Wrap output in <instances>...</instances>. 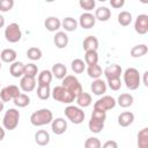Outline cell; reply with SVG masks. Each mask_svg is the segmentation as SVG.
Returning a JSON list of instances; mask_svg holds the SVG:
<instances>
[{"mask_svg":"<svg viewBox=\"0 0 148 148\" xmlns=\"http://www.w3.org/2000/svg\"><path fill=\"white\" fill-rule=\"evenodd\" d=\"M62 87H65L67 90H69L73 95L77 96L79 94H81L83 91L82 86L80 83V81L74 76V75H66L62 79Z\"/></svg>","mask_w":148,"mask_h":148,"instance_id":"obj_7","label":"cell"},{"mask_svg":"<svg viewBox=\"0 0 148 148\" xmlns=\"http://www.w3.org/2000/svg\"><path fill=\"white\" fill-rule=\"evenodd\" d=\"M52 79H53V75L51 71L44 69L38 74V79H37L38 86H50V83L52 82Z\"/></svg>","mask_w":148,"mask_h":148,"instance_id":"obj_26","label":"cell"},{"mask_svg":"<svg viewBox=\"0 0 148 148\" xmlns=\"http://www.w3.org/2000/svg\"><path fill=\"white\" fill-rule=\"evenodd\" d=\"M14 7V0H0V12H9Z\"/></svg>","mask_w":148,"mask_h":148,"instance_id":"obj_42","label":"cell"},{"mask_svg":"<svg viewBox=\"0 0 148 148\" xmlns=\"http://www.w3.org/2000/svg\"><path fill=\"white\" fill-rule=\"evenodd\" d=\"M20 120V112L16 109H8L5 112L3 119H2V125L5 130L13 131L17 127Z\"/></svg>","mask_w":148,"mask_h":148,"instance_id":"obj_5","label":"cell"},{"mask_svg":"<svg viewBox=\"0 0 148 148\" xmlns=\"http://www.w3.org/2000/svg\"><path fill=\"white\" fill-rule=\"evenodd\" d=\"M9 73L13 77H22L24 73V64L21 61H14L9 66Z\"/></svg>","mask_w":148,"mask_h":148,"instance_id":"obj_20","label":"cell"},{"mask_svg":"<svg viewBox=\"0 0 148 148\" xmlns=\"http://www.w3.org/2000/svg\"><path fill=\"white\" fill-rule=\"evenodd\" d=\"M116 102H117V104H118L119 106H121V108H128V106H131V105L133 104L134 98H133V96H132L131 94L124 92V94H120V95H119V97H118V99H117Z\"/></svg>","mask_w":148,"mask_h":148,"instance_id":"obj_28","label":"cell"},{"mask_svg":"<svg viewBox=\"0 0 148 148\" xmlns=\"http://www.w3.org/2000/svg\"><path fill=\"white\" fill-rule=\"evenodd\" d=\"M121 73H123V69H121L120 65H117V64H112L104 69V75H105L106 80L118 79V77H120Z\"/></svg>","mask_w":148,"mask_h":148,"instance_id":"obj_15","label":"cell"},{"mask_svg":"<svg viewBox=\"0 0 148 148\" xmlns=\"http://www.w3.org/2000/svg\"><path fill=\"white\" fill-rule=\"evenodd\" d=\"M5 38L9 43H17L22 38V31L17 23L13 22L5 29Z\"/></svg>","mask_w":148,"mask_h":148,"instance_id":"obj_8","label":"cell"},{"mask_svg":"<svg viewBox=\"0 0 148 148\" xmlns=\"http://www.w3.org/2000/svg\"><path fill=\"white\" fill-rule=\"evenodd\" d=\"M79 5L82 9H84V10H87V13H89L90 10H92L95 8L96 2H95V0H80Z\"/></svg>","mask_w":148,"mask_h":148,"instance_id":"obj_41","label":"cell"},{"mask_svg":"<svg viewBox=\"0 0 148 148\" xmlns=\"http://www.w3.org/2000/svg\"><path fill=\"white\" fill-rule=\"evenodd\" d=\"M2 110H3V102L0 99V112H1Z\"/></svg>","mask_w":148,"mask_h":148,"instance_id":"obj_49","label":"cell"},{"mask_svg":"<svg viewBox=\"0 0 148 148\" xmlns=\"http://www.w3.org/2000/svg\"><path fill=\"white\" fill-rule=\"evenodd\" d=\"M5 135H6V132H5V128L0 126V141H2V140H3V138H5Z\"/></svg>","mask_w":148,"mask_h":148,"instance_id":"obj_46","label":"cell"},{"mask_svg":"<svg viewBox=\"0 0 148 148\" xmlns=\"http://www.w3.org/2000/svg\"><path fill=\"white\" fill-rule=\"evenodd\" d=\"M118 23L120 24V25H123V27H127V25H130L131 24V22H132V14L130 13V12H127V10H123V12H120L119 14H118Z\"/></svg>","mask_w":148,"mask_h":148,"instance_id":"obj_33","label":"cell"},{"mask_svg":"<svg viewBox=\"0 0 148 148\" xmlns=\"http://www.w3.org/2000/svg\"><path fill=\"white\" fill-rule=\"evenodd\" d=\"M75 99H76V103H77V106L79 108H88L92 103L91 95L88 94V92H84V91H82L81 94H79Z\"/></svg>","mask_w":148,"mask_h":148,"instance_id":"obj_24","label":"cell"},{"mask_svg":"<svg viewBox=\"0 0 148 148\" xmlns=\"http://www.w3.org/2000/svg\"><path fill=\"white\" fill-rule=\"evenodd\" d=\"M133 121H134V114H133V112H131V111L121 112V113L118 116V124H119V126H121V127H127V126L132 125Z\"/></svg>","mask_w":148,"mask_h":148,"instance_id":"obj_18","label":"cell"},{"mask_svg":"<svg viewBox=\"0 0 148 148\" xmlns=\"http://www.w3.org/2000/svg\"><path fill=\"white\" fill-rule=\"evenodd\" d=\"M106 83L102 80V79H96L92 81L91 86H90V89H91V92L96 96H102L106 92Z\"/></svg>","mask_w":148,"mask_h":148,"instance_id":"obj_16","label":"cell"},{"mask_svg":"<svg viewBox=\"0 0 148 148\" xmlns=\"http://www.w3.org/2000/svg\"><path fill=\"white\" fill-rule=\"evenodd\" d=\"M117 102L112 96H102L101 98H98L95 103H94V110L97 111H102V112H106L108 110H111L116 106Z\"/></svg>","mask_w":148,"mask_h":148,"instance_id":"obj_9","label":"cell"},{"mask_svg":"<svg viewBox=\"0 0 148 148\" xmlns=\"http://www.w3.org/2000/svg\"><path fill=\"white\" fill-rule=\"evenodd\" d=\"M84 51H97L98 49V39L95 36H88L83 40Z\"/></svg>","mask_w":148,"mask_h":148,"instance_id":"obj_27","label":"cell"},{"mask_svg":"<svg viewBox=\"0 0 148 148\" xmlns=\"http://www.w3.org/2000/svg\"><path fill=\"white\" fill-rule=\"evenodd\" d=\"M0 69H1V61H0Z\"/></svg>","mask_w":148,"mask_h":148,"instance_id":"obj_50","label":"cell"},{"mask_svg":"<svg viewBox=\"0 0 148 148\" xmlns=\"http://www.w3.org/2000/svg\"><path fill=\"white\" fill-rule=\"evenodd\" d=\"M101 148H118V143L114 140H108L103 143Z\"/></svg>","mask_w":148,"mask_h":148,"instance_id":"obj_45","label":"cell"},{"mask_svg":"<svg viewBox=\"0 0 148 148\" xmlns=\"http://www.w3.org/2000/svg\"><path fill=\"white\" fill-rule=\"evenodd\" d=\"M77 21L75 20V18H73V17H71V16H68V17H65L62 21H61V27L65 29V31H74V30H76V28H77Z\"/></svg>","mask_w":148,"mask_h":148,"instance_id":"obj_30","label":"cell"},{"mask_svg":"<svg viewBox=\"0 0 148 148\" xmlns=\"http://www.w3.org/2000/svg\"><path fill=\"white\" fill-rule=\"evenodd\" d=\"M71 67H72V71L76 74H81L83 73V71L86 69V64L82 59H74L71 64Z\"/></svg>","mask_w":148,"mask_h":148,"instance_id":"obj_36","label":"cell"},{"mask_svg":"<svg viewBox=\"0 0 148 148\" xmlns=\"http://www.w3.org/2000/svg\"><path fill=\"white\" fill-rule=\"evenodd\" d=\"M101 147H102V143L97 138L91 136L84 141V148H101Z\"/></svg>","mask_w":148,"mask_h":148,"instance_id":"obj_40","label":"cell"},{"mask_svg":"<svg viewBox=\"0 0 148 148\" xmlns=\"http://www.w3.org/2000/svg\"><path fill=\"white\" fill-rule=\"evenodd\" d=\"M51 73L52 75L56 77V79H59V80H62L66 75H67V68L64 64L61 62H57L52 66V69H51Z\"/></svg>","mask_w":148,"mask_h":148,"instance_id":"obj_21","label":"cell"},{"mask_svg":"<svg viewBox=\"0 0 148 148\" xmlns=\"http://www.w3.org/2000/svg\"><path fill=\"white\" fill-rule=\"evenodd\" d=\"M37 73H38V68H37V66L34 62H30V64L24 65V73H23V75L36 77Z\"/></svg>","mask_w":148,"mask_h":148,"instance_id":"obj_39","label":"cell"},{"mask_svg":"<svg viewBox=\"0 0 148 148\" xmlns=\"http://www.w3.org/2000/svg\"><path fill=\"white\" fill-rule=\"evenodd\" d=\"M52 120H53V113L49 109H39L30 116V123L36 127L51 124Z\"/></svg>","mask_w":148,"mask_h":148,"instance_id":"obj_1","label":"cell"},{"mask_svg":"<svg viewBox=\"0 0 148 148\" xmlns=\"http://www.w3.org/2000/svg\"><path fill=\"white\" fill-rule=\"evenodd\" d=\"M20 92V88L15 84H9V86H6L3 87L1 90H0V99L5 103V102H9V101H13Z\"/></svg>","mask_w":148,"mask_h":148,"instance_id":"obj_10","label":"cell"},{"mask_svg":"<svg viewBox=\"0 0 148 148\" xmlns=\"http://www.w3.org/2000/svg\"><path fill=\"white\" fill-rule=\"evenodd\" d=\"M51 130L57 135L64 134L66 132V130H67V120H65L61 117L53 119L52 123H51Z\"/></svg>","mask_w":148,"mask_h":148,"instance_id":"obj_12","label":"cell"},{"mask_svg":"<svg viewBox=\"0 0 148 148\" xmlns=\"http://www.w3.org/2000/svg\"><path fill=\"white\" fill-rule=\"evenodd\" d=\"M134 30L139 35H146L148 32V15L146 14L138 15L134 22Z\"/></svg>","mask_w":148,"mask_h":148,"instance_id":"obj_11","label":"cell"},{"mask_svg":"<svg viewBox=\"0 0 148 148\" xmlns=\"http://www.w3.org/2000/svg\"><path fill=\"white\" fill-rule=\"evenodd\" d=\"M148 52V47L146 44H139L131 49V57L132 58H140L146 56Z\"/></svg>","mask_w":148,"mask_h":148,"instance_id":"obj_29","label":"cell"},{"mask_svg":"<svg viewBox=\"0 0 148 148\" xmlns=\"http://www.w3.org/2000/svg\"><path fill=\"white\" fill-rule=\"evenodd\" d=\"M138 147L148 148V128L147 127H143L138 133Z\"/></svg>","mask_w":148,"mask_h":148,"instance_id":"obj_31","label":"cell"},{"mask_svg":"<svg viewBox=\"0 0 148 148\" xmlns=\"http://www.w3.org/2000/svg\"><path fill=\"white\" fill-rule=\"evenodd\" d=\"M98 62V54L97 51H86L84 53V64L88 66L97 65Z\"/></svg>","mask_w":148,"mask_h":148,"instance_id":"obj_34","label":"cell"},{"mask_svg":"<svg viewBox=\"0 0 148 148\" xmlns=\"http://www.w3.org/2000/svg\"><path fill=\"white\" fill-rule=\"evenodd\" d=\"M147 76H148V72L146 71V72L143 73V84H145L146 87H148V80H147Z\"/></svg>","mask_w":148,"mask_h":148,"instance_id":"obj_47","label":"cell"},{"mask_svg":"<svg viewBox=\"0 0 148 148\" xmlns=\"http://www.w3.org/2000/svg\"><path fill=\"white\" fill-rule=\"evenodd\" d=\"M16 57H17V53L13 49H5V50H2V52L0 54L1 61L7 62V64H13L14 61H16Z\"/></svg>","mask_w":148,"mask_h":148,"instance_id":"obj_23","label":"cell"},{"mask_svg":"<svg viewBox=\"0 0 148 148\" xmlns=\"http://www.w3.org/2000/svg\"><path fill=\"white\" fill-rule=\"evenodd\" d=\"M53 43L58 49H65L68 45V36L65 31H58L53 37Z\"/></svg>","mask_w":148,"mask_h":148,"instance_id":"obj_17","label":"cell"},{"mask_svg":"<svg viewBox=\"0 0 148 148\" xmlns=\"http://www.w3.org/2000/svg\"><path fill=\"white\" fill-rule=\"evenodd\" d=\"M110 5H111V7L118 9L125 5V0H110Z\"/></svg>","mask_w":148,"mask_h":148,"instance_id":"obj_44","label":"cell"},{"mask_svg":"<svg viewBox=\"0 0 148 148\" xmlns=\"http://www.w3.org/2000/svg\"><path fill=\"white\" fill-rule=\"evenodd\" d=\"M108 86H109V88H110L111 90H114V91L119 90V89L121 88V80H120V77L108 80Z\"/></svg>","mask_w":148,"mask_h":148,"instance_id":"obj_43","label":"cell"},{"mask_svg":"<svg viewBox=\"0 0 148 148\" xmlns=\"http://www.w3.org/2000/svg\"><path fill=\"white\" fill-rule=\"evenodd\" d=\"M65 116L67 117V119L69 121H72L73 124H81L84 120V112L81 108L75 106V105H68L67 108H65Z\"/></svg>","mask_w":148,"mask_h":148,"instance_id":"obj_6","label":"cell"},{"mask_svg":"<svg viewBox=\"0 0 148 148\" xmlns=\"http://www.w3.org/2000/svg\"><path fill=\"white\" fill-rule=\"evenodd\" d=\"M14 104L18 108H25L30 104V97L27 95V94H18L14 99H13Z\"/></svg>","mask_w":148,"mask_h":148,"instance_id":"obj_32","label":"cell"},{"mask_svg":"<svg viewBox=\"0 0 148 148\" xmlns=\"http://www.w3.org/2000/svg\"><path fill=\"white\" fill-rule=\"evenodd\" d=\"M77 23L83 29H90V28H92L95 25L96 18L91 13H83V14L80 15V18H79Z\"/></svg>","mask_w":148,"mask_h":148,"instance_id":"obj_13","label":"cell"},{"mask_svg":"<svg viewBox=\"0 0 148 148\" xmlns=\"http://www.w3.org/2000/svg\"><path fill=\"white\" fill-rule=\"evenodd\" d=\"M27 57L30 60H39L42 58V50L38 49V47H36V46H32V47L28 49Z\"/></svg>","mask_w":148,"mask_h":148,"instance_id":"obj_38","label":"cell"},{"mask_svg":"<svg viewBox=\"0 0 148 148\" xmlns=\"http://www.w3.org/2000/svg\"><path fill=\"white\" fill-rule=\"evenodd\" d=\"M95 18L101 21V22H106L110 17H111V10L105 7V6H101L95 10Z\"/></svg>","mask_w":148,"mask_h":148,"instance_id":"obj_22","label":"cell"},{"mask_svg":"<svg viewBox=\"0 0 148 148\" xmlns=\"http://www.w3.org/2000/svg\"><path fill=\"white\" fill-rule=\"evenodd\" d=\"M5 25V17L0 14V28H2Z\"/></svg>","mask_w":148,"mask_h":148,"instance_id":"obj_48","label":"cell"},{"mask_svg":"<svg viewBox=\"0 0 148 148\" xmlns=\"http://www.w3.org/2000/svg\"><path fill=\"white\" fill-rule=\"evenodd\" d=\"M35 141L38 146H46L50 142V134L45 130H39L35 133Z\"/></svg>","mask_w":148,"mask_h":148,"instance_id":"obj_25","label":"cell"},{"mask_svg":"<svg viewBox=\"0 0 148 148\" xmlns=\"http://www.w3.org/2000/svg\"><path fill=\"white\" fill-rule=\"evenodd\" d=\"M37 96L42 101L49 99V97L51 96V88H50V86H38V88H37Z\"/></svg>","mask_w":148,"mask_h":148,"instance_id":"obj_35","label":"cell"},{"mask_svg":"<svg viewBox=\"0 0 148 148\" xmlns=\"http://www.w3.org/2000/svg\"><path fill=\"white\" fill-rule=\"evenodd\" d=\"M36 79L31 77V76H25L23 75L20 80V88L24 91V92H30L36 88Z\"/></svg>","mask_w":148,"mask_h":148,"instance_id":"obj_14","label":"cell"},{"mask_svg":"<svg viewBox=\"0 0 148 148\" xmlns=\"http://www.w3.org/2000/svg\"><path fill=\"white\" fill-rule=\"evenodd\" d=\"M124 83L130 90H135L141 83V76L136 68L130 67L124 72Z\"/></svg>","mask_w":148,"mask_h":148,"instance_id":"obj_3","label":"cell"},{"mask_svg":"<svg viewBox=\"0 0 148 148\" xmlns=\"http://www.w3.org/2000/svg\"><path fill=\"white\" fill-rule=\"evenodd\" d=\"M87 73H88V75H89V77L96 80V79H99V77H101V75H102V68H101L99 65L88 66Z\"/></svg>","mask_w":148,"mask_h":148,"instance_id":"obj_37","label":"cell"},{"mask_svg":"<svg viewBox=\"0 0 148 148\" xmlns=\"http://www.w3.org/2000/svg\"><path fill=\"white\" fill-rule=\"evenodd\" d=\"M106 119V112H102V111H97L94 110L90 117V120L88 123V127L89 131L92 133H101L102 130L104 128V123Z\"/></svg>","mask_w":148,"mask_h":148,"instance_id":"obj_2","label":"cell"},{"mask_svg":"<svg viewBox=\"0 0 148 148\" xmlns=\"http://www.w3.org/2000/svg\"><path fill=\"white\" fill-rule=\"evenodd\" d=\"M44 27L46 28V30L53 32V31H57L60 29L61 27V21L56 17V16H49L45 21H44Z\"/></svg>","mask_w":148,"mask_h":148,"instance_id":"obj_19","label":"cell"},{"mask_svg":"<svg viewBox=\"0 0 148 148\" xmlns=\"http://www.w3.org/2000/svg\"><path fill=\"white\" fill-rule=\"evenodd\" d=\"M51 95H52L54 101L60 102V103H65V104H71L76 98L75 95H73L69 90H67L62 86H56L51 90Z\"/></svg>","mask_w":148,"mask_h":148,"instance_id":"obj_4","label":"cell"}]
</instances>
